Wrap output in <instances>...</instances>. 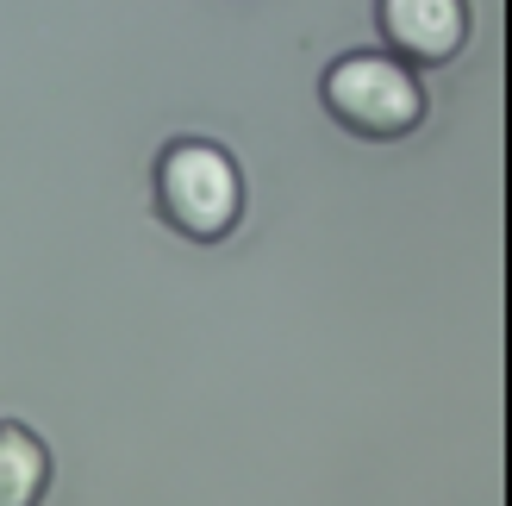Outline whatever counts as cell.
Returning a JSON list of instances; mask_svg holds the SVG:
<instances>
[{
  "label": "cell",
  "instance_id": "cell-2",
  "mask_svg": "<svg viewBox=\"0 0 512 506\" xmlns=\"http://www.w3.org/2000/svg\"><path fill=\"white\" fill-rule=\"evenodd\" d=\"M325 107L338 125H350L356 138H406L425 119V88L419 75L400 57H381V50H350L325 69Z\"/></svg>",
  "mask_w": 512,
  "mask_h": 506
},
{
  "label": "cell",
  "instance_id": "cell-3",
  "mask_svg": "<svg viewBox=\"0 0 512 506\" xmlns=\"http://www.w3.org/2000/svg\"><path fill=\"white\" fill-rule=\"evenodd\" d=\"M375 19L406 63H450L469 38V0H375Z\"/></svg>",
  "mask_w": 512,
  "mask_h": 506
},
{
  "label": "cell",
  "instance_id": "cell-1",
  "mask_svg": "<svg viewBox=\"0 0 512 506\" xmlns=\"http://www.w3.org/2000/svg\"><path fill=\"white\" fill-rule=\"evenodd\" d=\"M157 207L182 238L213 244L244 213V175L213 138H175L157 157Z\"/></svg>",
  "mask_w": 512,
  "mask_h": 506
},
{
  "label": "cell",
  "instance_id": "cell-4",
  "mask_svg": "<svg viewBox=\"0 0 512 506\" xmlns=\"http://www.w3.org/2000/svg\"><path fill=\"white\" fill-rule=\"evenodd\" d=\"M50 488V450L25 425H0V506H38Z\"/></svg>",
  "mask_w": 512,
  "mask_h": 506
}]
</instances>
